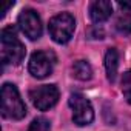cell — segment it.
<instances>
[{
	"mask_svg": "<svg viewBox=\"0 0 131 131\" xmlns=\"http://www.w3.org/2000/svg\"><path fill=\"white\" fill-rule=\"evenodd\" d=\"M0 43H2V62L19 65L25 59V45L19 40L17 31L14 26H6L0 32Z\"/></svg>",
	"mask_w": 131,
	"mask_h": 131,
	"instance_id": "cell-1",
	"label": "cell"
},
{
	"mask_svg": "<svg viewBox=\"0 0 131 131\" xmlns=\"http://www.w3.org/2000/svg\"><path fill=\"white\" fill-rule=\"evenodd\" d=\"M70 106L73 110V120L79 126L90 125L94 120V110L91 102L80 93H73L70 96Z\"/></svg>",
	"mask_w": 131,
	"mask_h": 131,
	"instance_id": "cell-4",
	"label": "cell"
},
{
	"mask_svg": "<svg viewBox=\"0 0 131 131\" xmlns=\"http://www.w3.org/2000/svg\"><path fill=\"white\" fill-rule=\"evenodd\" d=\"M29 99L37 110L46 111L57 103L59 90L56 85H42V86H37L29 91Z\"/></svg>",
	"mask_w": 131,
	"mask_h": 131,
	"instance_id": "cell-6",
	"label": "cell"
},
{
	"mask_svg": "<svg viewBox=\"0 0 131 131\" xmlns=\"http://www.w3.org/2000/svg\"><path fill=\"white\" fill-rule=\"evenodd\" d=\"M2 116L14 120L26 116V106L13 83H3L2 86Z\"/></svg>",
	"mask_w": 131,
	"mask_h": 131,
	"instance_id": "cell-2",
	"label": "cell"
},
{
	"mask_svg": "<svg viewBox=\"0 0 131 131\" xmlns=\"http://www.w3.org/2000/svg\"><path fill=\"white\" fill-rule=\"evenodd\" d=\"M73 74L79 80H90L93 77V68L86 60H77L73 65Z\"/></svg>",
	"mask_w": 131,
	"mask_h": 131,
	"instance_id": "cell-11",
	"label": "cell"
},
{
	"mask_svg": "<svg viewBox=\"0 0 131 131\" xmlns=\"http://www.w3.org/2000/svg\"><path fill=\"white\" fill-rule=\"evenodd\" d=\"M13 6H14V2H8V3L2 5V9H0V17H3V16H5V13H6L9 8H13Z\"/></svg>",
	"mask_w": 131,
	"mask_h": 131,
	"instance_id": "cell-15",
	"label": "cell"
},
{
	"mask_svg": "<svg viewBox=\"0 0 131 131\" xmlns=\"http://www.w3.org/2000/svg\"><path fill=\"white\" fill-rule=\"evenodd\" d=\"M90 36H91V39H103V29L99 28V26H94L91 29Z\"/></svg>",
	"mask_w": 131,
	"mask_h": 131,
	"instance_id": "cell-14",
	"label": "cell"
},
{
	"mask_svg": "<svg viewBox=\"0 0 131 131\" xmlns=\"http://www.w3.org/2000/svg\"><path fill=\"white\" fill-rule=\"evenodd\" d=\"M51 129V122L46 117H37L32 120V123L29 125L28 131H49Z\"/></svg>",
	"mask_w": 131,
	"mask_h": 131,
	"instance_id": "cell-12",
	"label": "cell"
},
{
	"mask_svg": "<svg viewBox=\"0 0 131 131\" xmlns=\"http://www.w3.org/2000/svg\"><path fill=\"white\" fill-rule=\"evenodd\" d=\"M117 6L120 8V16L116 20V29L122 34H131V2L119 0Z\"/></svg>",
	"mask_w": 131,
	"mask_h": 131,
	"instance_id": "cell-9",
	"label": "cell"
},
{
	"mask_svg": "<svg viewBox=\"0 0 131 131\" xmlns=\"http://www.w3.org/2000/svg\"><path fill=\"white\" fill-rule=\"evenodd\" d=\"M113 14V3L106 0H96L90 6V17L94 23H102L108 20Z\"/></svg>",
	"mask_w": 131,
	"mask_h": 131,
	"instance_id": "cell-8",
	"label": "cell"
},
{
	"mask_svg": "<svg viewBox=\"0 0 131 131\" xmlns=\"http://www.w3.org/2000/svg\"><path fill=\"white\" fill-rule=\"evenodd\" d=\"M17 23H19V28L22 29V32L31 39V40H37L40 39L42 36V20L39 17V14L28 8V9H23L17 19Z\"/></svg>",
	"mask_w": 131,
	"mask_h": 131,
	"instance_id": "cell-7",
	"label": "cell"
},
{
	"mask_svg": "<svg viewBox=\"0 0 131 131\" xmlns=\"http://www.w3.org/2000/svg\"><path fill=\"white\" fill-rule=\"evenodd\" d=\"M54 65H56V54L52 51H36L29 59L28 70L34 77L45 79L51 76Z\"/></svg>",
	"mask_w": 131,
	"mask_h": 131,
	"instance_id": "cell-5",
	"label": "cell"
},
{
	"mask_svg": "<svg viewBox=\"0 0 131 131\" xmlns=\"http://www.w3.org/2000/svg\"><path fill=\"white\" fill-rule=\"evenodd\" d=\"M74 29H76V20L68 13H62V14L54 16L48 25L49 36L52 37V40L56 43H60V45L71 40Z\"/></svg>",
	"mask_w": 131,
	"mask_h": 131,
	"instance_id": "cell-3",
	"label": "cell"
},
{
	"mask_svg": "<svg viewBox=\"0 0 131 131\" xmlns=\"http://www.w3.org/2000/svg\"><path fill=\"white\" fill-rule=\"evenodd\" d=\"M122 93H123V97L126 99V102L131 105V70L126 71L122 77Z\"/></svg>",
	"mask_w": 131,
	"mask_h": 131,
	"instance_id": "cell-13",
	"label": "cell"
},
{
	"mask_svg": "<svg viewBox=\"0 0 131 131\" xmlns=\"http://www.w3.org/2000/svg\"><path fill=\"white\" fill-rule=\"evenodd\" d=\"M105 68H106V77L113 83L117 77V68H119V52L114 48H110L105 54Z\"/></svg>",
	"mask_w": 131,
	"mask_h": 131,
	"instance_id": "cell-10",
	"label": "cell"
}]
</instances>
